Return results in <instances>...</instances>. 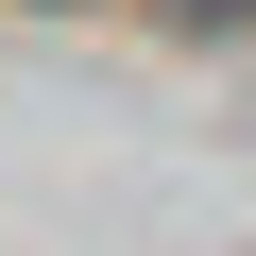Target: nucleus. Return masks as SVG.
Masks as SVG:
<instances>
[{"label":"nucleus","instance_id":"f257e3e1","mask_svg":"<svg viewBox=\"0 0 256 256\" xmlns=\"http://www.w3.org/2000/svg\"><path fill=\"white\" fill-rule=\"evenodd\" d=\"M171 34H256V0H154Z\"/></svg>","mask_w":256,"mask_h":256},{"label":"nucleus","instance_id":"f03ea898","mask_svg":"<svg viewBox=\"0 0 256 256\" xmlns=\"http://www.w3.org/2000/svg\"><path fill=\"white\" fill-rule=\"evenodd\" d=\"M18 18H102V0H18Z\"/></svg>","mask_w":256,"mask_h":256}]
</instances>
